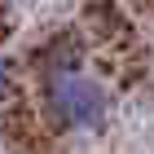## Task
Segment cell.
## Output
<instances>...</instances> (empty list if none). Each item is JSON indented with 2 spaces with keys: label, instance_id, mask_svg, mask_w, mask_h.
Instances as JSON below:
<instances>
[{
  "label": "cell",
  "instance_id": "1",
  "mask_svg": "<svg viewBox=\"0 0 154 154\" xmlns=\"http://www.w3.org/2000/svg\"><path fill=\"white\" fill-rule=\"evenodd\" d=\"M40 110L57 132H101L115 115V93L101 75H93L75 53L48 57L40 71Z\"/></svg>",
  "mask_w": 154,
  "mask_h": 154
},
{
  "label": "cell",
  "instance_id": "2",
  "mask_svg": "<svg viewBox=\"0 0 154 154\" xmlns=\"http://www.w3.org/2000/svg\"><path fill=\"white\" fill-rule=\"evenodd\" d=\"M9 93H13V57L0 48V101H5Z\"/></svg>",
  "mask_w": 154,
  "mask_h": 154
}]
</instances>
